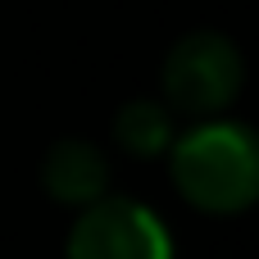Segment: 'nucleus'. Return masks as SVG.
I'll return each instance as SVG.
<instances>
[{
    "instance_id": "1",
    "label": "nucleus",
    "mask_w": 259,
    "mask_h": 259,
    "mask_svg": "<svg viewBox=\"0 0 259 259\" xmlns=\"http://www.w3.org/2000/svg\"><path fill=\"white\" fill-rule=\"evenodd\" d=\"M168 168L182 200L205 214H241L259 196V146L250 127L228 118H205L187 137H173Z\"/></svg>"
},
{
    "instance_id": "2",
    "label": "nucleus",
    "mask_w": 259,
    "mask_h": 259,
    "mask_svg": "<svg viewBox=\"0 0 259 259\" xmlns=\"http://www.w3.org/2000/svg\"><path fill=\"white\" fill-rule=\"evenodd\" d=\"M246 82L241 50L223 32H191L164 55V105L196 118H214L237 100Z\"/></svg>"
},
{
    "instance_id": "3",
    "label": "nucleus",
    "mask_w": 259,
    "mask_h": 259,
    "mask_svg": "<svg viewBox=\"0 0 259 259\" xmlns=\"http://www.w3.org/2000/svg\"><path fill=\"white\" fill-rule=\"evenodd\" d=\"M68 259H173V237L159 214L132 196H100L68 232Z\"/></svg>"
},
{
    "instance_id": "4",
    "label": "nucleus",
    "mask_w": 259,
    "mask_h": 259,
    "mask_svg": "<svg viewBox=\"0 0 259 259\" xmlns=\"http://www.w3.org/2000/svg\"><path fill=\"white\" fill-rule=\"evenodd\" d=\"M41 187L59 200V205H96L105 191H109V159L100 146L82 141V137H68V141H55L41 159Z\"/></svg>"
},
{
    "instance_id": "5",
    "label": "nucleus",
    "mask_w": 259,
    "mask_h": 259,
    "mask_svg": "<svg viewBox=\"0 0 259 259\" xmlns=\"http://www.w3.org/2000/svg\"><path fill=\"white\" fill-rule=\"evenodd\" d=\"M114 141L127 155H164L173 146V109L164 100H127L114 118Z\"/></svg>"
}]
</instances>
